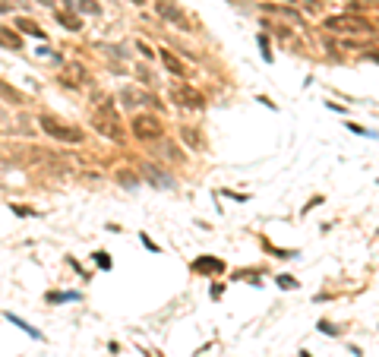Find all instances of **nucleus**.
<instances>
[{"label":"nucleus","instance_id":"ddd939ff","mask_svg":"<svg viewBox=\"0 0 379 357\" xmlns=\"http://www.w3.org/2000/svg\"><path fill=\"white\" fill-rule=\"evenodd\" d=\"M142 171H146V174H149V180H152L155 186H168V190H171V186H174V180H171L168 174H161V171H158V167H152V164H142Z\"/></svg>","mask_w":379,"mask_h":357},{"label":"nucleus","instance_id":"39448f33","mask_svg":"<svg viewBox=\"0 0 379 357\" xmlns=\"http://www.w3.org/2000/svg\"><path fill=\"white\" fill-rule=\"evenodd\" d=\"M171 101L180 104V108H193V111L206 108V98H203L196 89H190V86H174V89H171Z\"/></svg>","mask_w":379,"mask_h":357},{"label":"nucleus","instance_id":"412c9836","mask_svg":"<svg viewBox=\"0 0 379 357\" xmlns=\"http://www.w3.org/2000/svg\"><path fill=\"white\" fill-rule=\"evenodd\" d=\"M79 13H98V4H88V0H82V4H79Z\"/></svg>","mask_w":379,"mask_h":357},{"label":"nucleus","instance_id":"f3484780","mask_svg":"<svg viewBox=\"0 0 379 357\" xmlns=\"http://www.w3.org/2000/svg\"><path fill=\"white\" fill-rule=\"evenodd\" d=\"M158 155H161V158H168V161H174V164H177V161H184V155H180L177 149H174V142H168V139H165V145H161V152H158Z\"/></svg>","mask_w":379,"mask_h":357},{"label":"nucleus","instance_id":"4468645a","mask_svg":"<svg viewBox=\"0 0 379 357\" xmlns=\"http://www.w3.org/2000/svg\"><path fill=\"white\" fill-rule=\"evenodd\" d=\"M16 26H19V32H26V35H35V38H48L44 35V29H38V23H32V19H26V16H19V19H16Z\"/></svg>","mask_w":379,"mask_h":357},{"label":"nucleus","instance_id":"c756f323","mask_svg":"<svg viewBox=\"0 0 379 357\" xmlns=\"http://www.w3.org/2000/svg\"><path fill=\"white\" fill-rule=\"evenodd\" d=\"M303 357H306V351H303Z\"/></svg>","mask_w":379,"mask_h":357},{"label":"nucleus","instance_id":"423d86ee","mask_svg":"<svg viewBox=\"0 0 379 357\" xmlns=\"http://www.w3.org/2000/svg\"><path fill=\"white\" fill-rule=\"evenodd\" d=\"M158 13H161V16H165V19H168L171 26H177V29H184V32H187V29H193V23L187 19V13H184V10H180V7L174 4V0H158Z\"/></svg>","mask_w":379,"mask_h":357},{"label":"nucleus","instance_id":"393cba45","mask_svg":"<svg viewBox=\"0 0 379 357\" xmlns=\"http://www.w3.org/2000/svg\"><path fill=\"white\" fill-rule=\"evenodd\" d=\"M95 262H98V266H101V269H111V259H107L104 253H98V256H95Z\"/></svg>","mask_w":379,"mask_h":357},{"label":"nucleus","instance_id":"bb28decb","mask_svg":"<svg viewBox=\"0 0 379 357\" xmlns=\"http://www.w3.org/2000/svg\"><path fill=\"white\" fill-rule=\"evenodd\" d=\"M13 10V4H10V0H0V13H10Z\"/></svg>","mask_w":379,"mask_h":357},{"label":"nucleus","instance_id":"aec40b11","mask_svg":"<svg viewBox=\"0 0 379 357\" xmlns=\"http://www.w3.org/2000/svg\"><path fill=\"white\" fill-rule=\"evenodd\" d=\"M139 82H142V86H152V82H155V76H152V73H149L146 67L139 70Z\"/></svg>","mask_w":379,"mask_h":357},{"label":"nucleus","instance_id":"7ed1b4c3","mask_svg":"<svg viewBox=\"0 0 379 357\" xmlns=\"http://www.w3.org/2000/svg\"><path fill=\"white\" fill-rule=\"evenodd\" d=\"M130 130H133V136L142 139V142H155V139L165 136V123H161L155 114H136Z\"/></svg>","mask_w":379,"mask_h":357},{"label":"nucleus","instance_id":"dca6fc26","mask_svg":"<svg viewBox=\"0 0 379 357\" xmlns=\"http://www.w3.org/2000/svg\"><path fill=\"white\" fill-rule=\"evenodd\" d=\"M57 19H60V26H63V29H70V32H79V29H82L79 16H73V13H60Z\"/></svg>","mask_w":379,"mask_h":357},{"label":"nucleus","instance_id":"6ab92c4d","mask_svg":"<svg viewBox=\"0 0 379 357\" xmlns=\"http://www.w3.org/2000/svg\"><path fill=\"white\" fill-rule=\"evenodd\" d=\"M262 10H269V13H278V16H287V19H297V23H300V16H297L294 10H284V7H265V4H262Z\"/></svg>","mask_w":379,"mask_h":357},{"label":"nucleus","instance_id":"a878e982","mask_svg":"<svg viewBox=\"0 0 379 357\" xmlns=\"http://www.w3.org/2000/svg\"><path fill=\"white\" fill-rule=\"evenodd\" d=\"M139 51H142V57H152V48L146 41H139Z\"/></svg>","mask_w":379,"mask_h":357},{"label":"nucleus","instance_id":"cd10ccee","mask_svg":"<svg viewBox=\"0 0 379 357\" xmlns=\"http://www.w3.org/2000/svg\"><path fill=\"white\" fill-rule=\"evenodd\" d=\"M130 4H142V0H130Z\"/></svg>","mask_w":379,"mask_h":357},{"label":"nucleus","instance_id":"c85d7f7f","mask_svg":"<svg viewBox=\"0 0 379 357\" xmlns=\"http://www.w3.org/2000/svg\"><path fill=\"white\" fill-rule=\"evenodd\" d=\"M41 4H48V0H41Z\"/></svg>","mask_w":379,"mask_h":357},{"label":"nucleus","instance_id":"5701e85b","mask_svg":"<svg viewBox=\"0 0 379 357\" xmlns=\"http://www.w3.org/2000/svg\"><path fill=\"white\" fill-rule=\"evenodd\" d=\"M259 48H262V57L272 60V54H269V38H265V35H259Z\"/></svg>","mask_w":379,"mask_h":357},{"label":"nucleus","instance_id":"9b49d317","mask_svg":"<svg viewBox=\"0 0 379 357\" xmlns=\"http://www.w3.org/2000/svg\"><path fill=\"white\" fill-rule=\"evenodd\" d=\"M0 98H4L7 104H26V95H23V92L13 89V86L4 82V79H0Z\"/></svg>","mask_w":379,"mask_h":357},{"label":"nucleus","instance_id":"f8f14e48","mask_svg":"<svg viewBox=\"0 0 379 357\" xmlns=\"http://www.w3.org/2000/svg\"><path fill=\"white\" fill-rule=\"evenodd\" d=\"M0 45H4L7 51H23V38L16 32H10L7 26H0Z\"/></svg>","mask_w":379,"mask_h":357},{"label":"nucleus","instance_id":"b1692460","mask_svg":"<svg viewBox=\"0 0 379 357\" xmlns=\"http://www.w3.org/2000/svg\"><path fill=\"white\" fill-rule=\"evenodd\" d=\"M70 73H73V76H76V79H85V70H82L79 64H70Z\"/></svg>","mask_w":379,"mask_h":357},{"label":"nucleus","instance_id":"9d476101","mask_svg":"<svg viewBox=\"0 0 379 357\" xmlns=\"http://www.w3.org/2000/svg\"><path fill=\"white\" fill-rule=\"evenodd\" d=\"M161 64H165V70H171L174 76H187V67L180 64V57L174 51H161Z\"/></svg>","mask_w":379,"mask_h":357},{"label":"nucleus","instance_id":"f03ea898","mask_svg":"<svg viewBox=\"0 0 379 357\" xmlns=\"http://www.w3.org/2000/svg\"><path fill=\"white\" fill-rule=\"evenodd\" d=\"M92 127L98 130L101 136H107V139H123L120 117H117L114 104H98V108L92 111Z\"/></svg>","mask_w":379,"mask_h":357},{"label":"nucleus","instance_id":"6e6552de","mask_svg":"<svg viewBox=\"0 0 379 357\" xmlns=\"http://www.w3.org/2000/svg\"><path fill=\"white\" fill-rule=\"evenodd\" d=\"M180 139H184L193 152H203V149H206V139L199 133V127H180Z\"/></svg>","mask_w":379,"mask_h":357},{"label":"nucleus","instance_id":"f257e3e1","mask_svg":"<svg viewBox=\"0 0 379 357\" xmlns=\"http://www.w3.org/2000/svg\"><path fill=\"white\" fill-rule=\"evenodd\" d=\"M38 127L44 130L48 136L60 139V142H82V139H85V133H82L79 127L66 123V120H60V117H54V114H41V117H38Z\"/></svg>","mask_w":379,"mask_h":357},{"label":"nucleus","instance_id":"a211bd4d","mask_svg":"<svg viewBox=\"0 0 379 357\" xmlns=\"http://www.w3.org/2000/svg\"><path fill=\"white\" fill-rule=\"evenodd\" d=\"M117 183H120V186H139V177L130 174V171H120V174H117Z\"/></svg>","mask_w":379,"mask_h":357},{"label":"nucleus","instance_id":"20e7f679","mask_svg":"<svg viewBox=\"0 0 379 357\" xmlns=\"http://www.w3.org/2000/svg\"><path fill=\"white\" fill-rule=\"evenodd\" d=\"M326 29H332V32H373V23H367L364 16H332V19H326Z\"/></svg>","mask_w":379,"mask_h":357},{"label":"nucleus","instance_id":"2eb2a0df","mask_svg":"<svg viewBox=\"0 0 379 357\" xmlns=\"http://www.w3.org/2000/svg\"><path fill=\"white\" fill-rule=\"evenodd\" d=\"M7 319H10V323H13L16 329H23L26 335H32V338H41V332H38V329H32V326L26 323V319H19V316H13V313H7Z\"/></svg>","mask_w":379,"mask_h":357},{"label":"nucleus","instance_id":"1a4fd4ad","mask_svg":"<svg viewBox=\"0 0 379 357\" xmlns=\"http://www.w3.org/2000/svg\"><path fill=\"white\" fill-rule=\"evenodd\" d=\"M193 272H225V262L221 259H215V256H199V259H193Z\"/></svg>","mask_w":379,"mask_h":357},{"label":"nucleus","instance_id":"0eeeda50","mask_svg":"<svg viewBox=\"0 0 379 357\" xmlns=\"http://www.w3.org/2000/svg\"><path fill=\"white\" fill-rule=\"evenodd\" d=\"M120 104L130 108V111H136L139 104H155V108H161L165 101H158L155 95H142V92H136L133 86H123V89H120Z\"/></svg>","mask_w":379,"mask_h":357},{"label":"nucleus","instance_id":"4be33fe9","mask_svg":"<svg viewBox=\"0 0 379 357\" xmlns=\"http://www.w3.org/2000/svg\"><path fill=\"white\" fill-rule=\"evenodd\" d=\"M278 285H281V288H297V281H294L291 275H278Z\"/></svg>","mask_w":379,"mask_h":357}]
</instances>
